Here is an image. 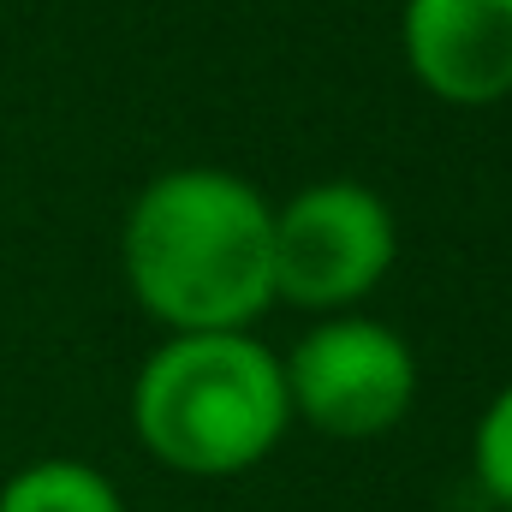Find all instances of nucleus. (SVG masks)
Here are the masks:
<instances>
[{"instance_id": "4", "label": "nucleus", "mask_w": 512, "mask_h": 512, "mask_svg": "<svg viewBox=\"0 0 512 512\" xmlns=\"http://www.w3.org/2000/svg\"><path fill=\"white\" fill-rule=\"evenodd\" d=\"M292 423L328 441H376L393 435L417 405V352L399 328L364 310L316 316L292 352H280Z\"/></svg>"}, {"instance_id": "5", "label": "nucleus", "mask_w": 512, "mask_h": 512, "mask_svg": "<svg viewBox=\"0 0 512 512\" xmlns=\"http://www.w3.org/2000/svg\"><path fill=\"white\" fill-rule=\"evenodd\" d=\"M399 54L447 108L512 102V0H399Z\"/></svg>"}, {"instance_id": "3", "label": "nucleus", "mask_w": 512, "mask_h": 512, "mask_svg": "<svg viewBox=\"0 0 512 512\" xmlns=\"http://www.w3.org/2000/svg\"><path fill=\"white\" fill-rule=\"evenodd\" d=\"M399 262V215L364 179H316L274 203V304L358 310Z\"/></svg>"}, {"instance_id": "7", "label": "nucleus", "mask_w": 512, "mask_h": 512, "mask_svg": "<svg viewBox=\"0 0 512 512\" xmlns=\"http://www.w3.org/2000/svg\"><path fill=\"white\" fill-rule=\"evenodd\" d=\"M471 477L495 501V512H512V382L483 405L471 429Z\"/></svg>"}, {"instance_id": "1", "label": "nucleus", "mask_w": 512, "mask_h": 512, "mask_svg": "<svg viewBox=\"0 0 512 512\" xmlns=\"http://www.w3.org/2000/svg\"><path fill=\"white\" fill-rule=\"evenodd\" d=\"M120 268L161 334H233L274 310V203L233 167H167L126 209Z\"/></svg>"}, {"instance_id": "2", "label": "nucleus", "mask_w": 512, "mask_h": 512, "mask_svg": "<svg viewBox=\"0 0 512 512\" xmlns=\"http://www.w3.org/2000/svg\"><path fill=\"white\" fill-rule=\"evenodd\" d=\"M292 429L280 352L251 328L161 334L131 376V435L173 477H245Z\"/></svg>"}, {"instance_id": "6", "label": "nucleus", "mask_w": 512, "mask_h": 512, "mask_svg": "<svg viewBox=\"0 0 512 512\" xmlns=\"http://www.w3.org/2000/svg\"><path fill=\"white\" fill-rule=\"evenodd\" d=\"M0 512H126V501L84 459H30L0 483Z\"/></svg>"}]
</instances>
